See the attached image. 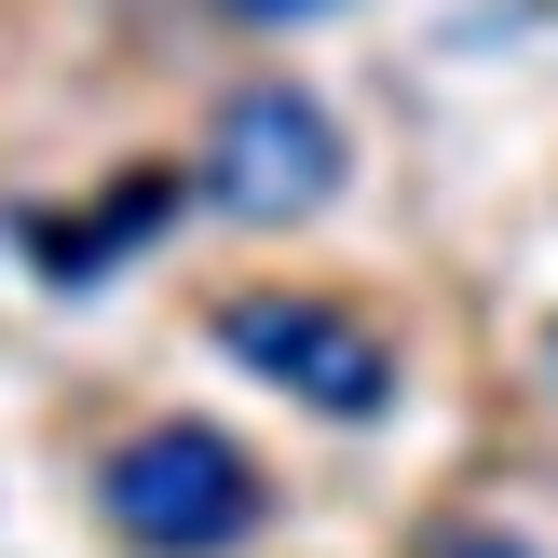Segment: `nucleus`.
<instances>
[{
	"label": "nucleus",
	"mask_w": 558,
	"mask_h": 558,
	"mask_svg": "<svg viewBox=\"0 0 558 558\" xmlns=\"http://www.w3.org/2000/svg\"><path fill=\"white\" fill-rule=\"evenodd\" d=\"M423 558H545V545H532V532H505V518H436Z\"/></svg>",
	"instance_id": "obj_5"
},
{
	"label": "nucleus",
	"mask_w": 558,
	"mask_h": 558,
	"mask_svg": "<svg viewBox=\"0 0 558 558\" xmlns=\"http://www.w3.org/2000/svg\"><path fill=\"white\" fill-rule=\"evenodd\" d=\"M232 27H327V14H354V0H218Z\"/></svg>",
	"instance_id": "obj_6"
},
{
	"label": "nucleus",
	"mask_w": 558,
	"mask_h": 558,
	"mask_svg": "<svg viewBox=\"0 0 558 558\" xmlns=\"http://www.w3.org/2000/svg\"><path fill=\"white\" fill-rule=\"evenodd\" d=\"M341 178H354V136H341V109H327L314 82H232L218 123H205V150H191V191H205L218 218H245V232L314 218Z\"/></svg>",
	"instance_id": "obj_3"
},
{
	"label": "nucleus",
	"mask_w": 558,
	"mask_h": 558,
	"mask_svg": "<svg viewBox=\"0 0 558 558\" xmlns=\"http://www.w3.org/2000/svg\"><path fill=\"white\" fill-rule=\"evenodd\" d=\"M96 518H109L123 558H245L259 518H272V477L218 423H136L96 463Z\"/></svg>",
	"instance_id": "obj_1"
},
{
	"label": "nucleus",
	"mask_w": 558,
	"mask_h": 558,
	"mask_svg": "<svg viewBox=\"0 0 558 558\" xmlns=\"http://www.w3.org/2000/svg\"><path fill=\"white\" fill-rule=\"evenodd\" d=\"M545 381H558V327H545Z\"/></svg>",
	"instance_id": "obj_7"
},
{
	"label": "nucleus",
	"mask_w": 558,
	"mask_h": 558,
	"mask_svg": "<svg viewBox=\"0 0 558 558\" xmlns=\"http://www.w3.org/2000/svg\"><path fill=\"white\" fill-rule=\"evenodd\" d=\"M178 191H191V178L136 163V178H109V205H96V218H14V245H27V259L54 272V287H96V272L123 259V245H150L163 218H178Z\"/></svg>",
	"instance_id": "obj_4"
},
{
	"label": "nucleus",
	"mask_w": 558,
	"mask_h": 558,
	"mask_svg": "<svg viewBox=\"0 0 558 558\" xmlns=\"http://www.w3.org/2000/svg\"><path fill=\"white\" fill-rule=\"evenodd\" d=\"M205 341L232 354L245 381H272L287 409H314V423H396V396H409L396 341H381L354 300H327V287H232L205 314Z\"/></svg>",
	"instance_id": "obj_2"
}]
</instances>
